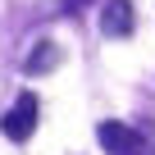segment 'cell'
I'll return each mask as SVG.
<instances>
[{
    "label": "cell",
    "instance_id": "cell-1",
    "mask_svg": "<svg viewBox=\"0 0 155 155\" xmlns=\"http://www.w3.org/2000/svg\"><path fill=\"white\" fill-rule=\"evenodd\" d=\"M96 141H101L110 155H146V137H141L137 128H128V123H114V119H105V123L96 128Z\"/></svg>",
    "mask_w": 155,
    "mask_h": 155
},
{
    "label": "cell",
    "instance_id": "cell-2",
    "mask_svg": "<svg viewBox=\"0 0 155 155\" xmlns=\"http://www.w3.org/2000/svg\"><path fill=\"white\" fill-rule=\"evenodd\" d=\"M37 114H41L37 96H32V91H23V96L14 101V110L5 114V137H9V141H28V137H32V128H37Z\"/></svg>",
    "mask_w": 155,
    "mask_h": 155
},
{
    "label": "cell",
    "instance_id": "cell-3",
    "mask_svg": "<svg viewBox=\"0 0 155 155\" xmlns=\"http://www.w3.org/2000/svg\"><path fill=\"white\" fill-rule=\"evenodd\" d=\"M132 23H137V14H132L128 0H105V9H101V32L105 37H132Z\"/></svg>",
    "mask_w": 155,
    "mask_h": 155
},
{
    "label": "cell",
    "instance_id": "cell-4",
    "mask_svg": "<svg viewBox=\"0 0 155 155\" xmlns=\"http://www.w3.org/2000/svg\"><path fill=\"white\" fill-rule=\"evenodd\" d=\"M55 64H59V46H55V41H37V46L28 50V59H23V73L37 78V73H50Z\"/></svg>",
    "mask_w": 155,
    "mask_h": 155
},
{
    "label": "cell",
    "instance_id": "cell-5",
    "mask_svg": "<svg viewBox=\"0 0 155 155\" xmlns=\"http://www.w3.org/2000/svg\"><path fill=\"white\" fill-rule=\"evenodd\" d=\"M82 5H91V0H59V9H64V14H78Z\"/></svg>",
    "mask_w": 155,
    "mask_h": 155
}]
</instances>
